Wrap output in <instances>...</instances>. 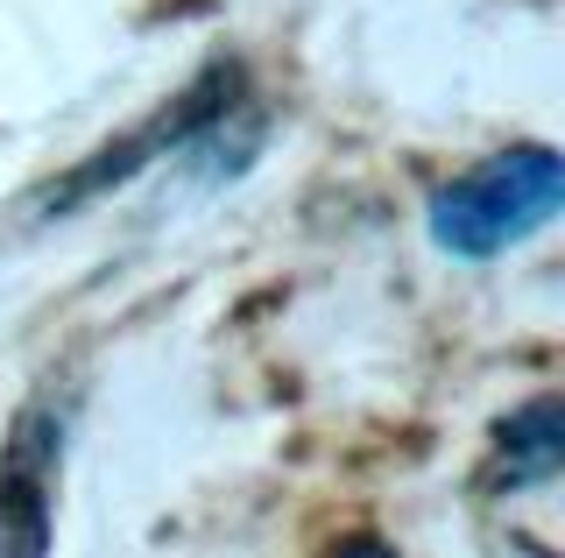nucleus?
Returning <instances> with one entry per match:
<instances>
[{"label":"nucleus","instance_id":"nucleus-1","mask_svg":"<svg viewBox=\"0 0 565 558\" xmlns=\"http://www.w3.org/2000/svg\"><path fill=\"white\" fill-rule=\"evenodd\" d=\"M565 205V163L558 149L544 142H516L502 155H488V163L459 170L431 191V205H424V226H431V240L459 261H494L509 248H523L530 234H544V226L558 219Z\"/></svg>","mask_w":565,"mask_h":558},{"label":"nucleus","instance_id":"nucleus-2","mask_svg":"<svg viewBox=\"0 0 565 558\" xmlns=\"http://www.w3.org/2000/svg\"><path fill=\"white\" fill-rule=\"evenodd\" d=\"M241 107H247V64L241 57H212L177 99H163L149 120H135V128L114 135L106 149H93L78 170H64V178L43 191V213L50 219H57V213H78V205L120 191L128 178H141L149 163H163V155H191L226 114H241Z\"/></svg>","mask_w":565,"mask_h":558},{"label":"nucleus","instance_id":"nucleus-3","mask_svg":"<svg viewBox=\"0 0 565 558\" xmlns=\"http://www.w3.org/2000/svg\"><path fill=\"white\" fill-rule=\"evenodd\" d=\"M71 439V396L43 389L22 404L8 446H0V551H50V516H57V466Z\"/></svg>","mask_w":565,"mask_h":558},{"label":"nucleus","instance_id":"nucleus-4","mask_svg":"<svg viewBox=\"0 0 565 558\" xmlns=\"http://www.w3.org/2000/svg\"><path fill=\"white\" fill-rule=\"evenodd\" d=\"M565 474V404L537 396V404L509 410L494 425V446L481 460V487L488 495H523V487H552Z\"/></svg>","mask_w":565,"mask_h":558}]
</instances>
